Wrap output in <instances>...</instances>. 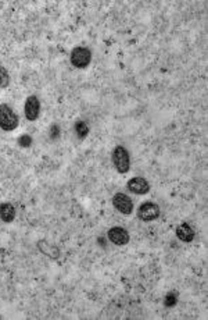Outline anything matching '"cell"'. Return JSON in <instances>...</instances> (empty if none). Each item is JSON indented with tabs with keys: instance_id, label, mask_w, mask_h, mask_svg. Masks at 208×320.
<instances>
[{
	"instance_id": "cell-1",
	"label": "cell",
	"mask_w": 208,
	"mask_h": 320,
	"mask_svg": "<svg viewBox=\"0 0 208 320\" xmlns=\"http://www.w3.org/2000/svg\"><path fill=\"white\" fill-rule=\"evenodd\" d=\"M18 116L12 106L7 103H2L0 105V128L6 132H10L18 127Z\"/></svg>"
},
{
	"instance_id": "cell-2",
	"label": "cell",
	"mask_w": 208,
	"mask_h": 320,
	"mask_svg": "<svg viewBox=\"0 0 208 320\" xmlns=\"http://www.w3.org/2000/svg\"><path fill=\"white\" fill-rule=\"evenodd\" d=\"M112 163H114V167L116 169V172L121 173V174H126L130 169V156H129V152L126 149L118 145L112 150Z\"/></svg>"
},
{
	"instance_id": "cell-3",
	"label": "cell",
	"mask_w": 208,
	"mask_h": 320,
	"mask_svg": "<svg viewBox=\"0 0 208 320\" xmlns=\"http://www.w3.org/2000/svg\"><path fill=\"white\" fill-rule=\"evenodd\" d=\"M70 60L75 68H80V70L86 68L92 62V52L89 48H85V46H76L71 52Z\"/></svg>"
},
{
	"instance_id": "cell-4",
	"label": "cell",
	"mask_w": 208,
	"mask_h": 320,
	"mask_svg": "<svg viewBox=\"0 0 208 320\" xmlns=\"http://www.w3.org/2000/svg\"><path fill=\"white\" fill-rule=\"evenodd\" d=\"M160 213V206L156 202L147 201V202L140 203L139 209H138V217L140 219L142 222H153L156 219H158Z\"/></svg>"
},
{
	"instance_id": "cell-5",
	"label": "cell",
	"mask_w": 208,
	"mask_h": 320,
	"mask_svg": "<svg viewBox=\"0 0 208 320\" xmlns=\"http://www.w3.org/2000/svg\"><path fill=\"white\" fill-rule=\"evenodd\" d=\"M24 114L25 118L28 121H36L38 118H39V114H40V100L38 99V96L31 95V96L26 98L24 105Z\"/></svg>"
},
{
	"instance_id": "cell-6",
	"label": "cell",
	"mask_w": 208,
	"mask_h": 320,
	"mask_svg": "<svg viewBox=\"0 0 208 320\" xmlns=\"http://www.w3.org/2000/svg\"><path fill=\"white\" fill-rule=\"evenodd\" d=\"M112 206L120 213H122V215L128 216L134 212V202H132V199L128 195L121 194V192H116V195L112 197Z\"/></svg>"
},
{
	"instance_id": "cell-7",
	"label": "cell",
	"mask_w": 208,
	"mask_h": 320,
	"mask_svg": "<svg viewBox=\"0 0 208 320\" xmlns=\"http://www.w3.org/2000/svg\"><path fill=\"white\" fill-rule=\"evenodd\" d=\"M107 238L116 246L126 245L129 242V240H130L128 231L124 227H118V226H116V227H111L110 230L107 231Z\"/></svg>"
},
{
	"instance_id": "cell-8",
	"label": "cell",
	"mask_w": 208,
	"mask_h": 320,
	"mask_svg": "<svg viewBox=\"0 0 208 320\" xmlns=\"http://www.w3.org/2000/svg\"><path fill=\"white\" fill-rule=\"evenodd\" d=\"M128 190L136 195H146L150 191V184L143 177H134L128 181Z\"/></svg>"
},
{
	"instance_id": "cell-9",
	"label": "cell",
	"mask_w": 208,
	"mask_h": 320,
	"mask_svg": "<svg viewBox=\"0 0 208 320\" xmlns=\"http://www.w3.org/2000/svg\"><path fill=\"white\" fill-rule=\"evenodd\" d=\"M194 235H196V233L189 223H182L176 227V237L182 242H192L194 240Z\"/></svg>"
},
{
	"instance_id": "cell-10",
	"label": "cell",
	"mask_w": 208,
	"mask_h": 320,
	"mask_svg": "<svg viewBox=\"0 0 208 320\" xmlns=\"http://www.w3.org/2000/svg\"><path fill=\"white\" fill-rule=\"evenodd\" d=\"M17 216V210L14 208V205L10 202L0 203V219L2 222L4 223H12Z\"/></svg>"
},
{
	"instance_id": "cell-11",
	"label": "cell",
	"mask_w": 208,
	"mask_h": 320,
	"mask_svg": "<svg viewBox=\"0 0 208 320\" xmlns=\"http://www.w3.org/2000/svg\"><path fill=\"white\" fill-rule=\"evenodd\" d=\"M75 132L80 138H86L89 134V125L84 120H80V121L75 123Z\"/></svg>"
},
{
	"instance_id": "cell-12",
	"label": "cell",
	"mask_w": 208,
	"mask_h": 320,
	"mask_svg": "<svg viewBox=\"0 0 208 320\" xmlns=\"http://www.w3.org/2000/svg\"><path fill=\"white\" fill-rule=\"evenodd\" d=\"M10 84V74L7 71V68L0 66V88H7Z\"/></svg>"
},
{
	"instance_id": "cell-13",
	"label": "cell",
	"mask_w": 208,
	"mask_h": 320,
	"mask_svg": "<svg viewBox=\"0 0 208 320\" xmlns=\"http://www.w3.org/2000/svg\"><path fill=\"white\" fill-rule=\"evenodd\" d=\"M178 303V294L176 292H168L164 298V305H166V308H174L175 305Z\"/></svg>"
},
{
	"instance_id": "cell-14",
	"label": "cell",
	"mask_w": 208,
	"mask_h": 320,
	"mask_svg": "<svg viewBox=\"0 0 208 320\" xmlns=\"http://www.w3.org/2000/svg\"><path fill=\"white\" fill-rule=\"evenodd\" d=\"M18 145H20V146H22V148H30V146L32 145L31 135L25 134V135L20 136V138H18Z\"/></svg>"
},
{
	"instance_id": "cell-15",
	"label": "cell",
	"mask_w": 208,
	"mask_h": 320,
	"mask_svg": "<svg viewBox=\"0 0 208 320\" xmlns=\"http://www.w3.org/2000/svg\"><path fill=\"white\" fill-rule=\"evenodd\" d=\"M58 135H60V127L58 125H52L50 127V138L56 139V138H58Z\"/></svg>"
}]
</instances>
